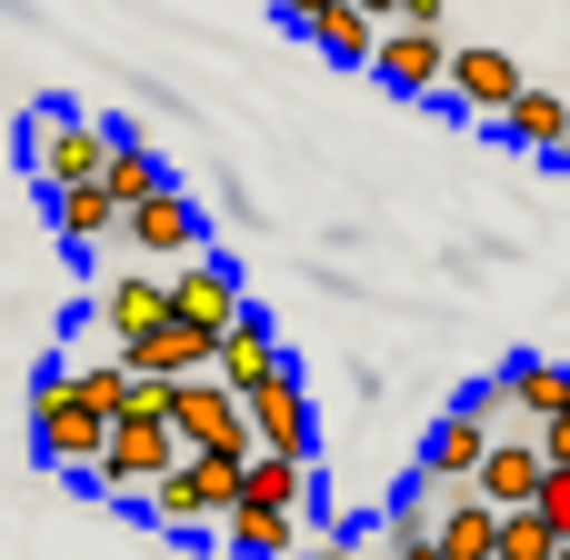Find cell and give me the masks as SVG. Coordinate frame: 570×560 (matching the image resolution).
Listing matches in <instances>:
<instances>
[{
    "mask_svg": "<svg viewBox=\"0 0 570 560\" xmlns=\"http://www.w3.org/2000/svg\"><path fill=\"white\" fill-rule=\"evenodd\" d=\"M170 311H180V321H200V331H230L250 301H240L230 261H180V271H170Z\"/></svg>",
    "mask_w": 570,
    "mask_h": 560,
    "instance_id": "obj_11",
    "label": "cell"
},
{
    "mask_svg": "<svg viewBox=\"0 0 570 560\" xmlns=\"http://www.w3.org/2000/svg\"><path fill=\"white\" fill-rule=\"evenodd\" d=\"M501 130H511L521 150H570V100H561V90H521Z\"/></svg>",
    "mask_w": 570,
    "mask_h": 560,
    "instance_id": "obj_20",
    "label": "cell"
},
{
    "mask_svg": "<svg viewBox=\"0 0 570 560\" xmlns=\"http://www.w3.org/2000/svg\"><path fill=\"white\" fill-rule=\"evenodd\" d=\"M220 531H230V551H240V560H301V521H291V501H261V491H240Z\"/></svg>",
    "mask_w": 570,
    "mask_h": 560,
    "instance_id": "obj_13",
    "label": "cell"
},
{
    "mask_svg": "<svg viewBox=\"0 0 570 560\" xmlns=\"http://www.w3.org/2000/svg\"><path fill=\"white\" fill-rule=\"evenodd\" d=\"M441 10H451V0H411V10H401V20H441Z\"/></svg>",
    "mask_w": 570,
    "mask_h": 560,
    "instance_id": "obj_28",
    "label": "cell"
},
{
    "mask_svg": "<svg viewBox=\"0 0 570 560\" xmlns=\"http://www.w3.org/2000/svg\"><path fill=\"white\" fill-rule=\"evenodd\" d=\"M110 150H120V130H100V120H80V110H30V130H20V160H30V180L40 190H70V180H100L110 170Z\"/></svg>",
    "mask_w": 570,
    "mask_h": 560,
    "instance_id": "obj_3",
    "label": "cell"
},
{
    "mask_svg": "<svg viewBox=\"0 0 570 560\" xmlns=\"http://www.w3.org/2000/svg\"><path fill=\"white\" fill-rule=\"evenodd\" d=\"M361 10H371V20H401V10H411V0H361Z\"/></svg>",
    "mask_w": 570,
    "mask_h": 560,
    "instance_id": "obj_29",
    "label": "cell"
},
{
    "mask_svg": "<svg viewBox=\"0 0 570 560\" xmlns=\"http://www.w3.org/2000/svg\"><path fill=\"white\" fill-rule=\"evenodd\" d=\"M501 421H521V411H511V391H501V381H471V391H461V401L431 421L421 471H431V481H481V461H491Z\"/></svg>",
    "mask_w": 570,
    "mask_h": 560,
    "instance_id": "obj_2",
    "label": "cell"
},
{
    "mask_svg": "<svg viewBox=\"0 0 570 560\" xmlns=\"http://www.w3.org/2000/svg\"><path fill=\"white\" fill-rule=\"evenodd\" d=\"M501 560H561V521H551L541 501L501 511Z\"/></svg>",
    "mask_w": 570,
    "mask_h": 560,
    "instance_id": "obj_21",
    "label": "cell"
},
{
    "mask_svg": "<svg viewBox=\"0 0 570 560\" xmlns=\"http://www.w3.org/2000/svg\"><path fill=\"white\" fill-rule=\"evenodd\" d=\"M381 560H451L441 541H381Z\"/></svg>",
    "mask_w": 570,
    "mask_h": 560,
    "instance_id": "obj_25",
    "label": "cell"
},
{
    "mask_svg": "<svg viewBox=\"0 0 570 560\" xmlns=\"http://www.w3.org/2000/svg\"><path fill=\"white\" fill-rule=\"evenodd\" d=\"M541 481H551V451H541V441H521V431H501L471 491H481V501H501V511H521V501H541Z\"/></svg>",
    "mask_w": 570,
    "mask_h": 560,
    "instance_id": "obj_12",
    "label": "cell"
},
{
    "mask_svg": "<svg viewBox=\"0 0 570 560\" xmlns=\"http://www.w3.org/2000/svg\"><path fill=\"white\" fill-rule=\"evenodd\" d=\"M130 391H140V371H130V361H120V351H110V361H90V371H80V401H90V411H110V421H120V411H130Z\"/></svg>",
    "mask_w": 570,
    "mask_h": 560,
    "instance_id": "obj_23",
    "label": "cell"
},
{
    "mask_svg": "<svg viewBox=\"0 0 570 560\" xmlns=\"http://www.w3.org/2000/svg\"><path fill=\"white\" fill-rule=\"evenodd\" d=\"M170 421L190 451H220V461H261V431H250V401L220 381V371H190L170 381Z\"/></svg>",
    "mask_w": 570,
    "mask_h": 560,
    "instance_id": "obj_4",
    "label": "cell"
},
{
    "mask_svg": "<svg viewBox=\"0 0 570 560\" xmlns=\"http://www.w3.org/2000/svg\"><path fill=\"white\" fill-rule=\"evenodd\" d=\"M541 451H551V461H570V411H551V421H541Z\"/></svg>",
    "mask_w": 570,
    "mask_h": 560,
    "instance_id": "obj_24",
    "label": "cell"
},
{
    "mask_svg": "<svg viewBox=\"0 0 570 560\" xmlns=\"http://www.w3.org/2000/svg\"><path fill=\"white\" fill-rule=\"evenodd\" d=\"M240 471L250 461H220V451H190L160 491H150V521L160 531H210V521H230V501H240Z\"/></svg>",
    "mask_w": 570,
    "mask_h": 560,
    "instance_id": "obj_5",
    "label": "cell"
},
{
    "mask_svg": "<svg viewBox=\"0 0 570 560\" xmlns=\"http://www.w3.org/2000/svg\"><path fill=\"white\" fill-rule=\"evenodd\" d=\"M250 431H261V451H301V461H321V431H311V381H301V371H271V381L250 391Z\"/></svg>",
    "mask_w": 570,
    "mask_h": 560,
    "instance_id": "obj_8",
    "label": "cell"
},
{
    "mask_svg": "<svg viewBox=\"0 0 570 560\" xmlns=\"http://www.w3.org/2000/svg\"><path fill=\"white\" fill-rule=\"evenodd\" d=\"M441 551H451V560H501V501L461 491V501L441 511Z\"/></svg>",
    "mask_w": 570,
    "mask_h": 560,
    "instance_id": "obj_18",
    "label": "cell"
},
{
    "mask_svg": "<svg viewBox=\"0 0 570 560\" xmlns=\"http://www.w3.org/2000/svg\"><path fill=\"white\" fill-rule=\"evenodd\" d=\"M561 160H570V150H561Z\"/></svg>",
    "mask_w": 570,
    "mask_h": 560,
    "instance_id": "obj_30",
    "label": "cell"
},
{
    "mask_svg": "<svg viewBox=\"0 0 570 560\" xmlns=\"http://www.w3.org/2000/svg\"><path fill=\"white\" fill-rule=\"evenodd\" d=\"M301 560H361V551H351V541H311Z\"/></svg>",
    "mask_w": 570,
    "mask_h": 560,
    "instance_id": "obj_27",
    "label": "cell"
},
{
    "mask_svg": "<svg viewBox=\"0 0 570 560\" xmlns=\"http://www.w3.org/2000/svg\"><path fill=\"white\" fill-rule=\"evenodd\" d=\"M50 230L80 250V240H110L120 230V190L110 180H70V190H50Z\"/></svg>",
    "mask_w": 570,
    "mask_h": 560,
    "instance_id": "obj_17",
    "label": "cell"
},
{
    "mask_svg": "<svg viewBox=\"0 0 570 560\" xmlns=\"http://www.w3.org/2000/svg\"><path fill=\"white\" fill-rule=\"evenodd\" d=\"M30 441H40V461H60V471H100L110 411L80 401V371H40V381H30Z\"/></svg>",
    "mask_w": 570,
    "mask_h": 560,
    "instance_id": "obj_1",
    "label": "cell"
},
{
    "mask_svg": "<svg viewBox=\"0 0 570 560\" xmlns=\"http://www.w3.org/2000/svg\"><path fill=\"white\" fill-rule=\"evenodd\" d=\"M501 391H511V411H521V421L570 411V371H561V361H511V371H501Z\"/></svg>",
    "mask_w": 570,
    "mask_h": 560,
    "instance_id": "obj_19",
    "label": "cell"
},
{
    "mask_svg": "<svg viewBox=\"0 0 570 560\" xmlns=\"http://www.w3.org/2000/svg\"><path fill=\"white\" fill-rule=\"evenodd\" d=\"M120 361L140 371V381H190V371H210L220 361V331H200V321H160V331H140V341H120Z\"/></svg>",
    "mask_w": 570,
    "mask_h": 560,
    "instance_id": "obj_7",
    "label": "cell"
},
{
    "mask_svg": "<svg viewBox=\"0 0 570 560\" xmlns=\"http://www.w3.org/2000/svg\"><path fill=\"white\" fill-rule=\"evenodd\" d=\"M160 321H170V281H150V271L100 281V331H110V351L140 341V331H160Z\"/></svg>",
    "mask_w": 570,
    "mask_h": 560,
    "instance_id": "obj_14",
    "label": "cell"
},
{
    "mask_svg": "<svg viewBox=\"0 0 570 560\" xmlns=\"http://www.w3.org/2000/svg\"><path fill=\"white\" fill-rule=\"evenodd\" d=\"M521 90H531V80H521V60H511V50H491V40L451 50V100H461V110L511 120V100H521Z\"/></svg>",
    "mask_w": 570,
    "mask_h": 560,
    "instance_id": "obj_9",
    "label": "cell"
},
{
    "mask_svg": "<svg viewBox=\"0 0 570 560\" xmlns=\"http://www.w3.org/2000/svg\"><path fill=\"white\" fill-rule=\"evenodd\" d=\"M381 30H391V20H371L361 0H331V10L311 20V40H321V60H341V70H371V60H381Z\"/></svg>",
    "mask_w": 570,
    "mask_h": 560,
    "instance_id": "obj_16",
    "label": "cell"
},
{
    "mask_svg": "<svg viewBox=\"0 0 570 560\" xmlns=\"http://www.w3.org/2000/svg\"><path fill=\"white\" fill-rule=\"evenodd\" d=\"M371 70H381V90H451V40H441V20H391Z\"/></svg>",
    "mask_w": 570,
    "mask_h": 560,
    "instance_id": "obj_6",
    "label": "cell"
},
{
    "mask_svg": "<svg viewBox=\"0 0 570 560\" xmlns=\"http://www.w3.org/2000/svg\"><path fill=\"white\" fill-rule=\"evenodd\" d=\"M210 371H220V381H230V391L250 401V391H261L271 371H291V361H281V341H271V321H250V311H240V321L220 331V361H210Z\"/></svg>",
    "mask_w": 570,
    "mask_h": 560,
    "instance_id": "obj_15",
    "label": "cell"
},
{
    "mask_svg": "<svg viewBox=\"0 0 570 560\" xmlns=\"http://www.w3.org/2000/svg\"><path fill=\"white\" fill-rule=\"evenodd\" d=\"M120 240H130V250H150V261H170V250H200V210H190V200L160 180L150 200H130V210H120Z\"/></svg>",
    "mask_w": 570,
    "mask_h": 560,
    "instance_id": "obj_10",
    "label": "cell"
},
{
    "mask_svg": "<svg viewBox=\"0 0 570 560\" xmlns=\"http://www.w3.org/2000/svg\"><path fill=\"white\" fill-rule=\"evenodd\" d=\"M271 10H281V20H291V30H311V20H321V10H331V0H271Z\"/></svg>",
    "mask_w": 570,
    "mask_h": 560,
    "instance_id": "obj_26",
    "label": "cell"
},
{
    "mask_svg": "<svg viewBox=\"0 0 570 560\" xmlns=\"http://www.w3.org/2000/svg\"><path fill=\"white\" fill-rule=\"evenodd\" d=\"M100 180H110V190H120V210H130V200H150V190H160L170 170H160V160H150V150H140L130 130H120V150H110V170H100Z\"/></svg>",
    "mask_w": 570,
    "mask_h": 560,
    "instance_id": "obj_22",
    "label": "cell"
}]
</instances>
